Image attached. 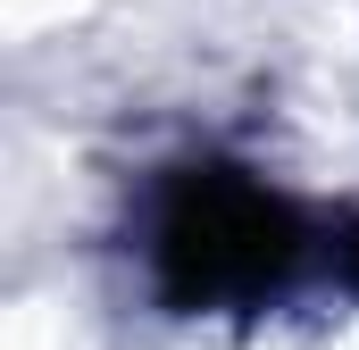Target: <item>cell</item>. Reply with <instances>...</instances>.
Masks as SVG:
<instances>
[{"label":"cell","mask_w":359,"mask_h":350,"mask_svg":"<svg viewBox=\"0 0 359 350\" xmlns=\"http://www.w3.org/2000/svg\"><path fill=\"white\" fill-rule=\"evenodd\" d=\"M309 259L301 209L243 167H176L151 200V267L176 309H243Z\"/></svg>","instance_id":"cell-1"},{"label":"cell","mask_w":359,"mask_h":350,"mask_svg":"<svg viewBox=\"0 0 359 350\" xmlns=\"http://www.w3.org/2000/svg\"><path fill=\"white\" fill-rule=\"evenodd\" d=\"M343 275H351V284H359V225H351V234H343Z\"/></svg>","instance_id":"cell-2"}]
</instances>
